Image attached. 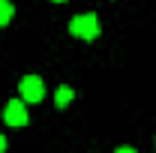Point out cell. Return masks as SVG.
<instances>
[{"label": "cell", "instance_id": "1", "mask_svg": "<svg viewBox=\"0 0 156 153\" xmlns=\"http://www.w3.org/2000/svg\"><path fill=\"white\" fill-rule=\"evenodd\" d=\"M69 33L78 36V39H84V42H90V39H96V33H99V18L93 12L75 15V18L69 21Z\"/></svg>", "mask_w": 156, "mask_h": 153}, {"label": "cell", "instance_id": "2", "mask_svg": "<svg viewBox=\"0 0 156 153\" xmlns=\"http://www.w3.org/2000/svg\"><path fill=\"white\" fill-rule=\"evenodd\" d=\"M18 90H21V102L27 105V102H39L45 96V84H42L39 75H24L21 84H18Z\"/></svg>", "mask_w": 156, "mask_h": 153}, {"label": "cell", "instance_id": "3", "mask_svg": "<svg viewBox=\"0 0 156 153\" xmlns=\"http://www.w3.org/2000/svg\"><path fill=\"white\" fill-rule=\"evenodd\" d=\"M3 120H6L9 126H27V120H30L27 105H24L21 99H9L6 108H3Z\"/></svg>", "mask_w": 156, "mask_h": 153}, {"label": "cell", "instance_id": "4", "mask_svg": "<svg viewBox=\"0 0 156 153\" xmlns=\"http://www.w3.org/2000/svg\"><path fill=\"white\" fill-rule=\"evenodd\" d=\"M12 15H15V6L9 0H0V27H6L12 21Z\"/></svg>", "mask_w": 156, "mask_h": 153}, {"label": "cell", "instance_id": "5", "mask_svg": "<svg viewBox=\"0 0 156 153\" xmlns=\"http://www.w3.org/2000/svg\"><path fill=\"white\" fill-rule=\"evenodd\" d=\"M54 102H57V108H66L72 102V87H60L57 96H54Z\"/></svg>", "mask_w": 156, "mask_h": 153}, {"label": "cell", "instance_id": "6", "mask_svg": "<svg viewBox=\"0 0 156 153\" xmlns=\"http://www.w3.org/2000/svg\"><path fill=\"white\" fill-rule=\"evenodd\" d=\"M114 153H135V147H117Z\"/></svg>", "mask_w": 156, "mask_h": 153}, {"label": "cell", "instance_id": "7", "mask_svg": "<svg viewBox=\"0 0 156 153\" xmlns=\"http://www.w3.org/2000/svg\"><path fill=\"white\" fill-rule=\"evenodd\" d=\"M6 150V135H0V153Z\"/></svg>", "mask_w": 156, "mask_h": 153}, {"label": "cell", "instance_id": "8", "mask_svg": "<svg viewBox=\"0 0 156 153\" xmlns=\"http://www.w3.org/2000/svg\"><path fill=\"white\" fill-rule=\"evenodd\" d=\"M54 3H66V0H54Z\"/></svg>", "mask_w": 156, "mask_h": 153}]
</instances>
